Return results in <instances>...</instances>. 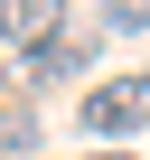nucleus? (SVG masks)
<instances>
[{"mask_svg": "<svg viewBox=\"0 0 150 160\" xmlns=\"http://www.w3.org/2000/svg\"><path fill=\"white\" fill-rule=\"evenodd\" d=\"M85 66H94V38H66V28H56V38L19 47V85L38 94V85H66V75H85Z\"/></svg>", "mask_w": 150, "mask_h": 160, "instance_id": "nucleus-2", "label": "nucleus"}, {"mask_svg": "<svg viewBox=\"0 0 150 160\" xmlns=\"http://www.w3.org/2000/svg\"><path fill=\"white\" fill-rule=\"evenodd\" d=\"M85 160H131V151H85Z\"/></svg>", "mask_w": 150, "mask_h": 160, "instance_id": "nucleus-6", "label": "nucleus"}, {"mask_svg": "<svg viewBox=\"0 0 150 160\" xmlns=\"http://www.w3.org/2000/svg\"><path fill=\"white\" fill-rule=\"evenodd\" d=\"M94 19H103L113 38H141V28H150V0H94Z\"/></svg>", "mask_w": 150, "mask_h": 160, "instance_id": "nucleus-5", "label": "nucleus"}, {"mask_svg": "<svg viewBox=\"0 0 150 160\" xmlns=\"http://www.w3.org/2000/svg\"><path fill=\"white\" fill-rule=\"evenodd\" d=\"M56 28H66V0H0V38L38 47V38H56Z\"/></svg>", "mask_w": 150, "mask_h": 160, "instance_id": "nucleus-3", "label": "nucleus"}, {"mask_svg": "<svg viewBox=\"0 0 150 160\" xmlns=\"http://www.w3.org/2000/svg\"><path fill=\"white\" fill-rule=\"evenodd\" d=\"M85 141H131L141 122H150V66H131V75H103V85L85 94Z\"/></svg>", "mask_w": 150, "mask_h": 160, "instance_id": "nucleus-1", "label": "nucleus"}, {"mask_svg": "<svg viewBox=\"0 0 150 160\" xmlns=\"http://www.w3.org/2000/svg\"><path fill=\"white\" fill-rule=\"evenodd\" d=\"M28 141H38V113H28L19 94H0V160H19Z\"/></svg>", "mask_w": 150, "mask_h": 160, "instance_id": "nucleus-4", "label": "nucleus"}]
</instances>
